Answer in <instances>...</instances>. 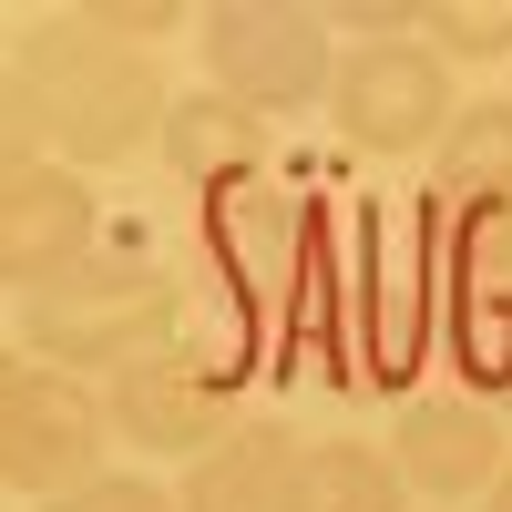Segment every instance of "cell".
Masks as SVG:
<instances>
[{"instance_id":"obj_11","label":"cell","mask_w":512,"mask_h":512,"mask_svg":"<svg viewBox=\"0 0 512 512\" xmlns=\"http://www.w3.org/2000/svg\"><path fill=\"white\" fill-rule=\"evenodd\" d=\"M103 410H113V441H134L154 461H185V472L236 431V390L205 379L185 349H154V359H134L123 379H103Z\"/></svg>"},{"instance_id":"obj_8","label":"cell","mask_w":512,"mask_h":512,"mask_svg":"<svg viewBox=\"0 0 512 512\" xmlns=\"http://www.w3.org/2000/svg\"><path fill=\"white\" fill-rule=\"evenodd\" d=\"M328 123L349 154H441L451 123H461L451 62L431 41H359V52H338Z\"/></svg>"},{"instance_id":"obj_20","label":"cell","mask_w":512,"mask_h":512,"mask_svg":"<svg viewBox=\"0 0 512 512\" xmlns=\"http://www.w3.org/2000/svg\"><path fill=\"white\" fill-rule=\"evenodd\" d=\"M482 512H512V472H502V482H492V492H482Z\"/></svg>"},{"instance_id":"obj_13","label":"cell","mask_w":512,"mask_h":512,"mask_svg":"<svg viewBox=\"0 0 512 512\" xmlns=\"http://www.w3.org/2000/svg\"><path fill=\"white\" fill-rule=\"evenodd\" d=\"M154 154H164V175H175L195 205H216V195H236V185H256V175H277L267 123L236 113L226 93H175V123H164Z\"/></svg>"},{"instance_id":"obj_19","label":"cell","mask_w":512,"mask_h":512,"mask_svg":"<svg viewBox=\"0 0 512 512\" xmlns=\"http://www.w3.org/2000/svg\"><path fill=\"white\" fill-rule=\"evenodd\" d=\"M93 31H113V41H134V52H154L164 31H185V11L175 0H103V11H82Z\"/></svg>"},{"instance_id":"obj_9","label":"cell","mask_w":512,"mask_h":512,"mask_svg":"<svg viewBox=\"0 0 512 512\" xmlns=\"http://www.w3.org/2000/svg\"><path fill=\"white\" fill-rule=\"evenodd\" d=\"M93 256H103L93 175L21 154L11 175H0V277H11V297L52 287V277H72V267H93Z\"/></svg>"},{"instance_id":"obj_14","label":"cell","mask_w":512,"mask_h":512,"mask_svg":"<svg viewBox=\"0 0 512 512\" xmlns=\"http://www.w3.org/2000/svg\"><path fill=\"white\" fill-rule=\"evenodd\" d=\"M431 195L461 205V216H512V93L461 103L451 144L431 154Z\"/></svg>"},{"instance_id":"obj_10","label":"cell","mask_w":512,"mask_h":512,"mask_svg":"<svg viewBox=\"0 0 512 512\" xmlns=\"http://www.w3.org/2000/svg\"><path fill=\"white\" fill-rule=\"evenodd\" d=\"M390 461L420 502H472L512 472V441H502V410L472 390H410L390 420Z\"/></svg>"},{"instance_id":"obj_7","label":"cell","mask_w":512,"mask_h":512,"mask_svg":"<svg viewBox=\"0 0 512 512\" xmlns=\"http://www.w3.org/2000/svg\"><path fill=\"white\" fill-rule=\"evenodd\" d=\"M441 226V359L472 400H512V216H461L431 195Z\"/></svg>"},{"instance_id":"obj_6","label":"cell","mask_w":512,"mask_h":512,"mask_svg":"<svg viewBox=\"0 0 512 512\" xmlns=\"http://www.w3.org/2000/svg\"><path fill=\"white\" fill-rule=\"evenodd\" d=\"M103 451H113L103 390L11 349V369H0V472H11V492L62 502L82 482H103Z\"/></svg>"},{"instance_id":"obj_5","label":"cell","mask_w":512,"mask_h":512,"mask_svg":"<svg viewBox=\"0 0 512 512\" xmlns=\"http://www.w3.org/2000/svg\"><path fill=\"white\" fill-rule=\"evenodd\" d=\"M195 52H205V93H226L256 123L308 113V103L338 93V31H328V11H297V0L195 11Z\"/></svg>"},{"instance_id":"obj_12","label":"cell","mask_w":512,"mask_h":512,"mask_svg":"<svg viewBox=\"0 0 512 512\" xmlns=\"http://www.w3.org/2000/svg\"><path fill=\"white\" fill-rule=\"evenodd\" d=\"M297 482H308V441L287 420H236L175 482V502L185 512H297Z\"/></svg>"},{"instance_id":"obj_17","label":"cell","mask_w":512,"mask_h":512,"mask_svg":"<svg viewBox=\"0 0 512 512\" xmlns=\"http://www.w3.org/2000/svg\"><path fill=\"white\" fill-rule=\"evenodd\" d=\"M41 512H185L164 482H144V472H103V482H82V492H62V502H41Z\"/></svg>"},{"instance_id":"obj_16","label":"cell","mask_w":512,"mask_h":512,"mask_svg":"<svg viewBox=\"0 0 512 512\" xmlns=\"http://www.w3.org/2000/svg\"><path fill=\"white\" fill-rule=\"evenodd\" d=\"M420 41L441 62H512V0H431Z\"/></svg>"},{"instance_id":"obj_3","label":"cell","mask_w":512,"mask_h":512,"mask_svg":"<svg viewBox=\"0 0 512 512\" xmlns=\"http://www.w3.org/2000/svg\"><path fill=\"white\" fill-rule=\"evenodd\" d=\"M185 308H195V297L164 277L154 256L103 246L93 267H72V277H52V287H31L21 308H11V338H21V359H41V369H72V379H123L134 359L175 349Z\"/></svg>"},{"instance_id":"obj_18","label":"cell","mask_w":512,"mask_h":512,"mask_svg":"<svg viewBox=\"0 0 512 512\" xmlns=\"http://www.w3.org/2000/svg\"><path fill=\"white\" fill-rule=\"evenodd\" d=\"M420 11H431V0H338L328 31H349V52L359 41H420Z\"/></svg>"},{"instance_id":"obj_15","label":"cell","mask_w":512,"mask_h":512,"mask_svg":"<svg viewBox=\"0 0 512 512\" xmlns=\"http://www.w3.org/2000/svg\"><path fill=\"white\" fill-rule=\"evenodd\" d=\"M420 492L400 482V461L379 441H318L308 482H297V512H410Z\"/></svg>"},{"instance_id":"obj_2","label":"cell","mask_w":512,"mask_h":512,"mask_svg":"<svg viewBox=\"0 0 512 512\" xmlns=\"http://www.w3.org/2000/svg\"><path fill=\"white\" fill-rule=\"evenodd\" d=\"M349 236V369L359 390H410L441 349V226L420 205H338Z\"/></svg>"},{"instance_id":"obj_1","label":"cell","mask_w":512,"mask_h":512,"mask_svg":"<svg viewBox=\"0 0 512 512\" xmlns=\"http://www.w3.org/2000/svg\"><path fill=\"white\" fill-rule=\"evenodd\" d=\"M164 123H175L164 62L93 31L82 11L11 41V164L41 154V164L93 175V164H123V154L164 144Z\"/></svg>"},{"instance_id":"obj_4","label":"cell","mask_w":512,"mask_h":512,"mask_svg":"<svg viewBox=\"0 0 512 512\" xmlns=\"http://www.w3.org/2000/svg\"><path fill=\"white\" fill-rule=\"evenodd\" d=\"M195 236H205V267H216V297L236 318H256V338L277 349V318H287V297L297 277H308V256H318V226H328V195L318 185H297V175H256L216 205H195Z\"/></svg>"}]
</instances>
